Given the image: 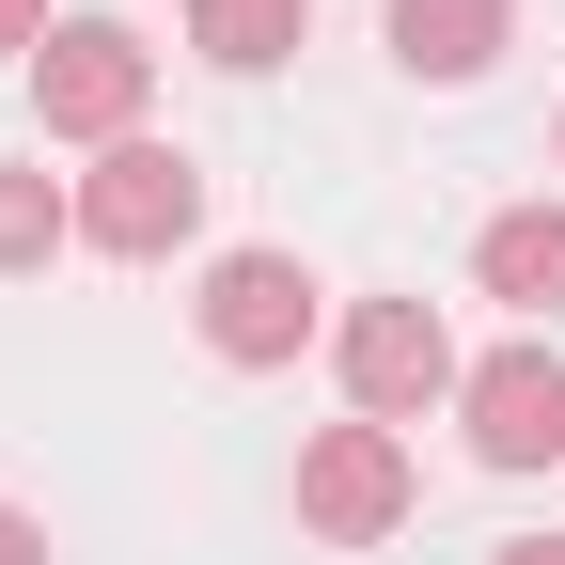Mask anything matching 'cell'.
Returning a JSON list of instances; mask_svg holds the SVG:
<instances>
[{"label":"cell","mask_w":565,"mask_h":565,"mask_svg":"<svg viewBox=\"0 0 565 565\" xmlns=\"http://www.w3.org/2000/svg\"><path fill=\"white\" fill-rule=\"evenodd\" d=\"M0 565H47V519H17V503H0Z\"/></svg>","instance_id":"7c38bea8"},{"label":"cell","mask_w":565,"mask_h":565,"mask_svg":"<svg viewBox=\"0 0 565 565\" xmlns=\"http://www.w3.org/2000/svg\"><path fill=\"white\" fill-rule=\"evenodd\" d=\"M63 17H47V0H0V47H47Z\"/></svg>","instance_id":"8fae6325"},{"label":"cell","mask_w":565,"mask_h":565,"mask_svg":"<svg viewBox=\"0 0 565 565\" xmlns=\"http://www.w3.org/2000/svg\"><path fill=\"white\" fill-rule=\"evenodd\" d=\"M519 47V0H393V63H408V79H487V63H503Z\"/></svg>","instance_id":"52a82bcc"},{"label":"cell","mask_w":565,"mask_h":565,"mask_svg":"<svg viewBox=\"0 0 565 565\" xmlns=\"http://www.w3.org/2000/svg\"><path fill=\"white\" fill-rule=\"evenodd\" d=\"M471 456L487 471H550L565 456V362H550V345H503V362H471Z\"/></svg>","instance_id":"8992f818"},{"label":"cell","mask_w":565,"mask_h":565,"mask_svg":"<svg viewBox=\"0 0 565 565\" xmlns=\"http://www.w3.org/2000/svg\"><path fill=\"white\" fill-rule=\"evenodd\" d=\"M503 565H565V550H550V534H519V550H503Z\"/></svg>","instance_id":"4fadbf2b"},{"label":"cell","mask_w":565,"mask_h":565,"mask_svg":"<svg viewBox=\"0 0 565 565\" xmlns=\"http://www.w3.org/2000/svg\"><path fill=\"white\" fill-rule=\"evenodd\" d=\"M141 95H158V47H141L126 17H63L47 47H32V110H47V141H141Z\"/></svg>","instance_id":"6da1fadb"},{"label":"cell","mask_w":565,"mask_h":565,"mask_svg":"<svg viewBox=\"0 0 565 565\" xmlns=\"http://www.w3.org/2000/svg\"><path fill=\"white\" fill-rule=\"evenodd\" d=\"M63 236H79V189H63L47 158H17V173H0V282H17V267H47Z\"/></svg>","instance_id":"30bf717a"},{"label":"cell","mask_w":565,"mask_h":565,"mask_svg":"<svg viewBox=\"0 0 565 565\" xmlns=\"http://www.w3.org/2000/svg\"><path fill=\"white\" fill-rule=\"evenodd\" d=\"M471 282H487V299H503V315H565V204H503V221H487L471 236Z\"/></svg>","instance_id":"ba28073f"},{"label":"cell","mask_w":565,"mask_h":565,"mask_svg":"<svg viewBox=\"0 0 565 565\" xmlns=\"http://www.w3.org/2000/svg\"><path fill=\"white\" fill-rule=\"evenodd\" d=\"M315 0H189V47L221 63V79H267V63H299Z\"/></svg>","instance_id":"9c48e42d"},{"label":"cell","mask_w":565,"mask_h":565,"mask_svg":"<svg viewBox=\"0 0 565 565\" xmlns=\"http://www.w3.org/2000/svg\"><path fill=\"white\" fill-rule=\"evenodd\" d=\"M79 236H95L110 267H158V252H189V236H204V173L173 158V141H110V158L79 173Z\"/></svg>","instance_id":"3957f363"},{"label":"cell","mask_w":565,"mask_h":565,"mask_svg":"<svg viewBox=\"0 0 565 565\" xmlns=\"http://www.w3.org/2000/svg\"><path fill=\"white\" fill-rule=\"evenodd\" d=\"M204 345H221V362H299V345H315V267L299 252H221V267H204Z\"/></svg>","instance_id":"5b68a950"},{"label":"cell","mask_w":565,"mask_h":565,"mask_svg":"<svg viewBox=\"0 0 565 565\" xmlns=\"http://www.w3.org/2000/svg\"><path fill=\"white\" fill-rule=\"evenodd\" d=\"M330 362H345V408H362V424H408V408L471 393V362H456L440 299H362V315L330 330Z\"/></svg>","instance_id":"7a4b0ae2"},{"label":"cell","mask_w":565,"mask_h":565,"mask_svg":"<svg viewBox=\"0 0 565 565\" xmlns=\"http://www.w3.org/2000/svg\"><path fill=\"white\" fill-rule=\"evenodd\" d=\"M299 519L330 550H377L408 519V440H393V424H315V440H299Z\"/></svg>","instance_id":"277c9868"}]
</instances>
